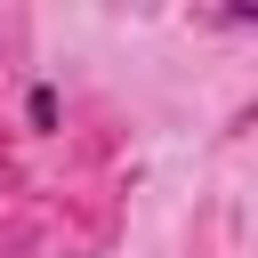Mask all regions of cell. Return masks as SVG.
Masks as SVG:
<instances>
[{
  "mask_svg": "<svg viewBox=\"0 0 258 258\" xmlns=\"http://www.w3.org/2000/svg\"><path fill=\"white\" fill-rule=\"evenodd\" d=\"M16 121H24L32 137H56V129H64V89H56V81H24V105H16Z\"/></svg>",
  "mask_w": 258,
  "mask_h": 258,
  "instance_id": "6da1fadb",
  "label": "cell"
}]
</instances>
